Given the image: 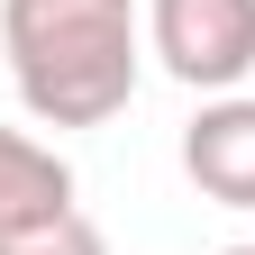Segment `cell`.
Segmentation results:
<instances>
[{"instance_id":"obj_4","label":"cell","mask_w":255,"mask_h":255,"mask_svg":"<svg viewBox=\"0 0 255 255\" xmlns=\"http://www.w3.org/2000/svg\"><path fill=\"white\" fill-rule=\"evenodd\" d=\"M64 201H73V164L55 146L18 137V128H0V237L46 219V210H64Z\"/></svg>"},{"instance_id":"obj_1","label":"cell","mask_w":255,"mask_h":255,"mask_svg":"<svg viewBox=\"0 0 255 255\" xmlns=\"http://www.w3.org/2000/svg\"><path fill=\"white\" fill-rule=\"evenodd\" d=\"M0 46L46 128H101L137 91V0H0Z\"/></svg>"},{"instance_id":"obj_3","label":"cell","mask_w":255,"mask_h":255,"mask_svg":"<svg viewBox=\"0 0 255 255\" xmlns=\"http://www.w3.org/2000/svg\"><path fill=\"white\" fill-rule=\"evenodd\" d=\"M182 173L228 210H255V101L246 91H219L201 101V119L182 128Z\"/></svg>"},{"instance_id":"obj_6","label":"cell","mask_w":255,"mask_h":255,"mask_svg":"<svg viewBox=\"0 0 255 255\" xmlns=\"http://www.w3.org/2000/svg\"><path fill=\"white\" fill-rule=\"evenodd\" d=\"M219 255H255V246H219Z\"/></svg>"},{"instance_id":"obj_5","label":"cell","mask_w":255,"mask_h":255,"mask_svg":"<svg viewBox=\"0 0 255 255\" xmlns=\"http://www.w3.org/2000/svg\"><path fill=\"white\" fill-rule=\"evenodd\" d=\"M0 255H110V237L64 201V210H46V219H27V228H9V237H0Z\"/></svg>"},{"instance_id":"obj_2","label":"cell","mask_w":255,"mask_h":255,"mask_svg":"<svg viewBox=\"0 0 255 255\" xmlns=\"http://www.w3.org/2000/svg\"><path fill=\"white\" fill-rule=\"evenodd\" d=\"M146 37L164 73L191 91H237L255 73V0H155Z\"/></svg>"}]
</instances>
